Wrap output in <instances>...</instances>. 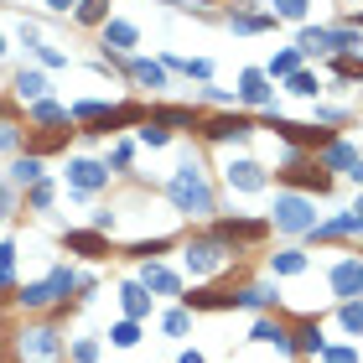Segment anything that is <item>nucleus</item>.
Returning a JSON list of instances; mask_svg holds the SVG:
<instances>
[{"instance_id": "15", "label": "nucleus", "mask_w": 363, "mask_h": 363, "mask_svg": "<svg viewBox=\"0 0 363 363\" xmlns=\"http://www.w3.org/2000/svg\"><path fill=\"white\" fill-rule=\"evenodd\" d=\"M110 42H119V47H130V42H136V32H130V26H110Z\"/></svg>"}, {"instance_id": "4", "label": "nucleus", "mask_w": 363, "mask_h": 363, "mask_svg": "<svg viewBox=\"0 0 363 363\" xmlns=\"http://www.w3.org/2000/svg\"><path fill=\"white\" fill-rule=\"evenodd\" d=\"M187 265H192V270H213V265H218V249L213 244H192L187 249Z\"/></svg>"}, {"instance_id": "8", "label": "nucleus", "mask_w": 363, "mask_h": 363, "mask_svg": "<svg viewBox=\"0 0 363 363\" xmlns=\"http://www.w3.org/2000/svg\"><path fill=\"white\" fill-rule=\"evenodd\" d=\"M16 88H21V99H37L47 84H42V73H21V78H16Z\"/></svg>"}, {"instance_id": "14", "label": "nucleus", "mask_w": 363, "mask_h": 363, "mask_svg": "<svg viewBox=\"0 0 363 363\" xmlns=\"http://www.w3.org/2000/svg\"><path fill=\"white\" fill-rule=\"evenodd\" d=\"M104 6H110V0H88V6L78 11V16H84V21H99V16H104Z\"/></svg>"}, {"instance_id": "13", "label": "nucleus", "mask_w": 363, "mask_h": 363, "mask_svg": "<svg viewBox=\"0 0 363 363\" xmlns=\"http://www.w3.org/2000/svg\"><path fill=\"white\" fill-rule=\"evenodd\" d=\"M125 306H130V312H136V317L145 312V296H140V286H125Z\"/></svg>"}, {"instance_id": "5", "label": "nucleus", "mask_w": 363, "mask_h": 363, "mask_svg": "<svg viewBox=\"0 0 363 363\" xmlns=\"http://www.w3.org/2000/svg\"><path fill=\"white\" fill-rule=\"evenodd\" d=\"M73 182H78V187H99V182H104V171L93 166V161H78V166H73Z\"/></svg>"}, {"instance_id": "12", "label": "nucleus", "mask_w": 363, "mask_h": 363, "mask_svg": "<svg viewBox=\"0 0 363 363\" xmlns=\"http://www.w3.org/2000/svg\"><path fill=\"white\" fill-rule=\"evenodd\" d=\"M145 280H151V286H156V291H177V280H171L166 270H145Z\"/></svg>"}, {"instance_id": "18", "label": "nucleus", "mask_w": 363, "mask_h": 363, "mask_svg": "<svg viewBox=\"0 0 363 363\" xmlns=\"http://www.w3.org/2000/svg\"><path fill=\"white\" fill-rule=\"evenodd\" d=\"M327 363H358L353 353H327Z\"/></svg>"}, {"instance_id": "21", "label": "nucleus", "mask_w": 363, "mask_h": 363, "mask_svg": "<svg viewBox=\"0 0 363 363\" xmlns=\"http://www.w3.org/2000/svg\"><path fill=\"white\" fill-rule=\"evenodd\" d=\"M0 52H6V42H0Z\"/></svg>"}, {"instance_id": "3", "label": "nucleus", "mask_w": 363, "mask_h": 363, "mask_svg": "<svg viewBox=\"0 0 363 363\" xmlns=\"http://www.w3.org/2000/svg\"><path fill=\"white\" fill-rule=\"evenodd\" d=\"M228 182H234V187H244V192H254V187H260V166L239 161V166H228Z\"/></svg>"}, {"instance_id": "6", "label": "nucleus", "mask_w": 363, "mask_h": 363, "mask_svg": "<svg viewBox=\"0 0 363 363\" xmlns=\"http://www.w3.org/2000/svg\"><path fill=\"white\" fill-rule=\"evenodd\" d=\"M280 223H286V228H301V223H306V203H280Z\"/></svg>"}, {"instance_id": "9", "label": "nucleus", "mask_w": 363, "mask_h": 363, "mask_svg": "<svg viewBox=\"0 0 363 363\" xmlns=\"http://www.w3.org/2000/svg\"><path fill=\"white\" fill-rule=\"evenodd\" d=\"M58 145H68V136H62V130H47V136L32 140V151H58Z\"/></svg>"}, {"instance_id": "19", "label": "nucleus", "mask_w": 363, "mask_h": 363, "mask_svg": "<svg viewBox=\"0 0 363 363\" xmlns=\"http://www.w3.org/2000/svg\"><path fill=\"white\" fill-rule=\"evenodd\" d=\"M47 6H52V11H68V6H73V0H47Z\"/></svg>"}, {"instance_id": "16", "label": "nucleus", "mask_w": 363, "mask_h": 363, "mask_svg": "<svg viewBox=\"0 0 363 363\" xmlns=\"http://www.w3.org/2000/svg\"><path fill=\"white\" fill-rule=\"evenodd\" d=\"M114 343H119V348H130V343H136V327H130V322H125V327H114Z\"/></svg>"}, {"instance_id": "1", "label": "nucleus", "mask_w": 363, "mask_h": 363, "mask_svg": "<svg viewBox=\"0 0 363 363\" xmlns=\"http://www.w3.org/2000/svg\"><path fill=\"white\" fill-rule=\"evenodd\" d=\"M177 203L208 213V192H203V182H197V171H182V177H177Z\"/></svg>"}, {"instance_id": "11", "label": "nucleus", "mask_w": 363, "mask_h": 363, "mask_svg": "<svg viewBox=\"0 0 363 363\" xmlns=\"http://www.w3.org/2000/svg\"><path fill=\"white\" fill-rule=\"evenodd\" d=\"M42 177V166H37V161H16V182H37Z\"/></svg>"}, {"instance_id": "7", "label": "nucleus", "mask_w": 363, "mask_h": 363, "mask_svg": "<svg viewBox=\"0 0 363 363\" xmlns=\"http://www.w3.org/2000/svg\"><path fill=\"white\" fill-rule=\"evenodd\" d=\"M332 280H338V291H358V286H363V270H358V265H343Z\"/></svg>"}, {"instance_id": "20", "label": "nucleus", "mask_w": 363, "mask_h": 363, "mask_svg": "<svg viewBox=\"0 0 363 363\" xmlns=\"http://www.w3.org/2000/svg\"><path fill=\"white\" fill-rule=\"evenodd\" d=\"M182 363H203V358H192V353H187V358H182Z\"/></svg>"}, {"instance_id": "2", "label": "nucleus", "mask_w": 363, "mask_h": 363, "mask_svg": "<svg viewBox=\"0 0 363 363\" xmlns=\"http://www.w3.org/2000/svg\"><path fill=\"white\" fill-rule=\"evenodd\" d=\"M26 353L37 363H52L58 358V343H52V332H26Z\"/></svg>"}, {"instance_id": "10", "label": "nucleus", "mask_w": 363, "mask_h": 363, "mask_svg": "<svg viewBox=\"0 0 363 363\" xmlns=\"http://www.w3.org/2000/svg\"><path fill=\"white\" fill-rule=\"evenodd\" d=\"M68 244H73V249H84V254H99V249H104V244H99V239H93V234H73Z\"/></svg>"}, {"instance_id": "17", "label": "nucleus", "mask_w": 363, "mask_h": 363, "mask_svg": "<svg viewBox=\"0 0 363 363\" xmlns=\"http://www.w3.org/2000/svg\"><path fill=\"white\" fill-rule=\"evenodd\" d=\"M11 254H16V249H0V286L11 280Z\"/></svg>"}]
</instances>
